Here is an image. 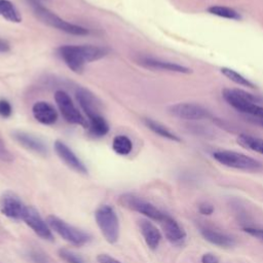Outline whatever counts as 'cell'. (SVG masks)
Instances as JSON below:
<instances>
[{"instance_id":"obj_17","label":"cell","mask_w":263,"mask_h":263,"mask_svg":"<svg viewBox=\"0 0 263 263\" xmlns=\"http://www.w3.org/2000/svg\"><path fill=\"white\" fill-rule=\"evenodd\" d=\"M33 116L34 118L45 125H51L58 120V112L53 108L52 105H50L47 102H37L34 104L32 108Z\"/></svg>"},{"instance_id":"obj_34","label":"cell","mask_w":263,"mask_h":263,"mask_svg":"<svg viewBox=\"0 0 263 263\" xmlns=\"http://www.w3.org/2000/svg\"><path fill=\"white\" fill-rule=\"evenodd\" d=\"M201 263H219V258L214 254L206 253L201 256Z\"/></svg>"},{"instance_id":"obj_29","label":"cell","mask_w":263,"mask_h":263,"mask_svg":"<svg viewBox=\"0 0 263 263\" xmlns=\"http://www.w3.org/2000/svg\"><path fill=\"white\" fill-rule=\"evenodd\" d=\"M12 114V107L10 103L5 99H0V116L8 118Z\"/></svg>"},{"instance_id":"obj_27","label":"cell","mask_w":263,"mask_h":263,"mask_svg":"<svg viewBox=\"0 0 263 263\" xmlns=\"http://www.w3.org/2000/svg\"><path fill=\"white\" fill-rule=\"evenodd\" d=\"M58 255L62 260H64L67 263H85L83 258L80 255H78L74 251L66 249V248L59 249Z\"/></svg>"},{"instance_id":"obj_1","label":"cell","mask_w":263,"mask_h":263,"mask_svg":"<svg viewBox=\"0 0 263 263\" xmlns=\"http://www.w3.org/2000/svg\"><path fill=\"white\" fill-rule=\"evenodd\" d=\"M109 49L97 45H63L58 48V54L75 73H82L84 65L106 57Z\"/></svg>"},{"instance_id":"obj_10","label":"cell","mask_w":263,"mask_h":263,"mask_svg":"<svg viewBox=\"0 0 263 263\" xmlns=\"http://www.w3.org/2000/svg\"><path fill=\"white\" fill-rule=\"evenodd\" d=\"M27 205L13 191L6 190L0 196V212L12 220H23Z\"/></svg>"},{"instance_id":"obj_4","label":"cell","mask_w":263,"mask_h":263,"mask_svg":"<svg viewBox=\"0 0 263 263\" xmlns=\"http://www.w3.org/2000/svg\"><path fill=\"white\" fill-rule=\"evenodd\" d=\"M95 219L105 239L115 243L119 237V220L115 210L109 204H102L96 210Z\"/></svg>"},{"instance_id":"obj_24","label":"cell","mask_w":263,"mask_h":263,"mask_svg":"<svg viewBox=\"0 0 263 263\" xmlns=\"http://www.w3.org/2000/svg\"><path fill=\"white\" fill-rule=\"evenodd\" d=\"M220 72L222 73V75H224L227 79L234 82L235 84L245 86L247 88H256V85L251 80H249L247 77H245L243 75H241L240 73H238L237 71H235L231 68L222 67L220 69Z\"/></svg>"},{"instance_id":"obj_22","label":"cell","mask_w":263,"mask_h":263,"mask_svg":"<svg viewBox=\"0 0 263 263\" xmlns=\"http://www.w3.org/2000/svg\"><path fill=\"white\" fill-rule=\"evenodd\" d=\"M88 129L93 137H104L109 132V125L102 115H98L88 119Z\"/></svg>"},{"instance_id":"obj_14","label":"cell","mask_w":263,"mask_h":263,"mask_svg":"<svg viewBox=\"0 0 263 263\" xmlns=\"http://www.w3.org/2000/svg\"><path fill=\"white\" fill-rule=\"evenodd\" d=\"M76 100L82 109V111L87 115L88 119L95 116L101 115L100 113V101L98 98L88 89L84 87H78L75 92Z\"/></svg>"},{"instance_id":"obj_7","label":"cell","mask_w":263,"mask_h":263,"mask_svg":"<svg viewBox=\"0 0 263 263\" xmlns=\"http://www.w3.org/2000/svg\"><path fill=\"white\" fill-rule=\"evenodd\" d=\"M118 201L123 208H126L134 212H138L145 217L157 222H160L165 216V214L157 209L155 205L133 193H124L120 195Z\"/></svg>"},{"instance_id":"obj_25","label":"cell","mask_w":263,"mask_h":263,"mask_svg":"<svg viewBox=\"0 0 263 263\" xmlns=\"http://www.w3.org/2000/svg\"><path fill=\"white\" fill-rule=\"evenodd\" d=\"M206 11L210 14L219 16V17H223V18H227V20H233V21H239L241 20V15L238 11H236L235 9L228 7V6H222V5H213L210 6Z\"/></svg>"},{"instance_id":"obj_28","label":"cell","mask_w":263,"mask_h":263,"mask_svg":"<svg viewBox=\"0 0 263 263\" xmlns=\"http://www.w3.org/2000/svg\"><path fill=\"white\" fill-rule=\"evenodd\" d=\"M0 160L4 162H11L13 160V155L10 153L6 147L3 140L0 138Z\"/></svg>"},{"instance_id":"obj_23","label":"cell","mask_w":263,"mask_h":263,"mask_svg":"<svg viewBox=\"0 0 263 263\" xmlns=\"http://www.w3.org/2000/svg\"><path fill=\"white\" fill-rule=\"evenodd\" d=\"M0 15L12 23H20L22 21L18 9L9 0H0Z\"/></svg>"},{"instance_id":"obj_32","label":"cell","mask_w":263,"mask_h":263,"mask_svg":"<svg viewBox=\"0 0 263 263\" xmlns=\"http://www.w3.org/2000/svg\"><path fill=\"white\" fill-rule=\"evenodd\" d=\"M30 257L32 259V261L34 263H47V259H46V256L43 254V253H40V252H32L30 254Z\"/></svg>"},{"instance_id":"obj_6","label":"cell","mask_w":263,"mask_h":263,"mask_svg":"<svg viewBox=\"0 0 263 263\" xmlns=\"http://www.w3.org/2000/svg\"><path fill=\"white\" fill-rule=\"evenodd\" d=\"M213 157L219 163L231 168L242 171H258L262 168V163L259 160L232 150H217L213 153Z\"/></svg>"},{"instance_id":"obj_35","label":"cell","mask_w":263,"mask_h":263,"mask_svg":"<svg viewBox=\"0 0 263 263\" xmlns=\"http://www.w3.org/2000/svg\"><path fill=\"white\" fill-rule=\"evenodd\" d=\"M9 49H10L9 43H8L6 40L0 38V52H1V53H4V52L9 51Z\"/></svg>"},{"instance_id":"obj_31","label":"cell","mask_w":263,"mask_h":263,"mask_svg":"<svg viewBox=\"0 0 263 263\" xmlns=\"http://www.w3.org/2000/svg\"><path fill=\"white\" fill-rule=\"evenodd\" d=\"M215 209L214 205L209 203V202H200L198 204V212L202 215H212L214 213Z\"/></svg>"},{"instance_id":"obj_30","label":"cell","mask_w":263,"mask_h":263,"mask_svg":"<svg viewBox=\"0 0 263 263\" xmlns=\"http://www.w3.org/2000/svg\"><path fill=\"white\" fill-rule=\"evenodd\" d=\"M243 231L254 237H256L257 239L263 241V229L261 228H253V227H246L243 228Z\"/></svg>"},{"instance_id":"obj_36","label":"cell","mask_w":263,"mask_h":263,"mask_svg":"<svg viewBox=\"0 0 263 263\" xmlns=\"http://www.w3.org/2000/svg\"><path fill=\"white\" fill-rule=\"evenodd\" d=\"M248 118H249V121H251L252 123L263 127V118H252V117H248Z\"/></svg>"},{"instance_id":"obj_26","label":"cell","mask_w":263,"mask_h":263,"mask_svg":"<svg viewBox=\"0 0 263 263\" xmlns=\"http://www.w3.org/2000/svg\"><path fill=\"white\" fill-rule=\"evenodd\" d=\"M112 149L119 155H127L133 150V142L125 135H118L113 139Z\"/></svg>"},{"instance_id":"obj_8","label":"cell","mask_w":263,"mask_h":263,"mask_svg":"<svg viewBox=\"0 0 263 263\" xmlns=\"http://www.w3.org/2000/svg\"><path fill=\"white\" fill-rule=\"evenodd\" d=\"M168 113L179 119L187 121H197L210 116V111L196 103L182 102L171 105L167 108Z\"/></svg>"},{"instance_id":"obj_18","label":"cell","mask_w":263,"mask_h":263,"mask_svg":"<svg viewBox=\"0 0 263 263\" xmlns=\"http://www.w3.org/2000/svg\"><path fill=\"white\" fill-rule=\"evenodd\" d=\"M139 229L140 232L146 242V245L151 250L157 249L159 246V242L161 240V233L158 230V228L149 220L143 219L139 221Z\"/></svg>"},{"instance_id":"obj_20","label":"cell","mask_w":263,"mask_h":263,"mask_svg":"<svg viewBox=\"0 0 263 263\" xmlns=\"http://www.w3.org/2000/svg\"><path fill=\"white\" fill-rule=\"evenodd\" d=\"M144 124L154 134L158 135L159 137H162L164 139L174 141V142H181V139L173 133L171 129H168L165 125L159 123L158 121L152 119V118H144Z\"/></svg>"},{"instance_id":"obj_33","label":"cell","mask_w":263,"mask_h":263,"mask_svg":"<svg viewBox=\"0 0 263 263\" xmlns=\"http://www.w3.org/2000/svg\"><path fill=\"white\" fill-rule=\"evenodd\" d=\"M97 260L99 263H122L117 259L111 257L108 254H100L97 256Z\"/></svg>"},{"instance_id":"obj_5","label":"cell","mask_w":263,"mask_h":263,"mask_svg":"<svg viewBox=\"0 0 263 263\" xmlns=\"http://www.w3.org/2000/svg\"><path fill=\"white\" fill-rule=\"evenodd\" d=\"M46 222L51 230H53L63 239L73 246L81 247L83 245H86L91 238L87 232L67 223L66 221L54 215H49L46 218Z\"/></svg>"},{"instance_id":"obj_19","label":"cell","mask_w":263,"mask_h":263,"mask_svg":"<svg viewBox=\"0 0 263 263\" xmlns=\"http://www.w3.org/2000/svg\"><path fill=\"white\" fill-rule=\"evenodd\" d=\"M200 233L205 240H208L209 242L216 245L218 247L229 248L234 245V239L231 236H229L223 232L214 230L212 228H206V227L201 228Z\"/></svg>"},{"instance_id":"obj_3","label":"cell","mask_w":263,"mask_h":263,"mask_svg":"<svg viewBox=\"0 0 263 263\" xmlns=\"http://www.w3.org/2000/svg\"><path fill=\"white\" fill-rule=\"evenodd\" d=\"M30 5L32 6L33 12L37 16V18H39L42 23H44L45 25H47L51 28L58 29V30L63 31L68 34L78 35V36L87 35L89 33L88 29L81 27L79 25L71 24V23L61 18L55 13L50 11L48 8L44 7L39 1L30 0Z\"/></svg>"},{"instance_id":"obj_21","label":"cell","mask_w":263,"mask_h":263,"mask_svg":"<svg viewBox=\"0 0 263 263\" xmlns=\"http://www.w3.org/2000/svg\"><path fill=\"white\" fill-rule=\"evenodd\" d=\"M236 141L240 146L263 155V139L262 138H258V137L247 135V134H240L238 135Z\"/></svg>"},{"instance_id":"obj_12","label":"cell","mask_w":263,"mask_h":263,"mask_svg":"<svg viewBox=\"0 0 263 263\" xmlns=\"http://www.w3.org/2000/svg\"><path fill=\"white\" fill-rule=\"evenodd\" d=\"M137 63L145 68L152 69V70L167 71V72H175V73H181V74L192 73V69L189 67H186L181 64L168 62V61L159 60V59H156L153 57H147V55L138 57Z\"/></svg>"},{"instance_id":"obj_15","label":"cell","mask_w":263,"mask_h":263,"mask_svg":"<svg viewBox=\"0 0 263 263\" xmlns=\"http://www.w3.org/2000/svg\"><path fill=\"white\" fill-rule=\"evenodd\" d=\"M159 223L161 224L163 233L170 242L178 245L185 239L186 232L180 226V224L171 216L165 214V216Z\"/></svg>"},{"instance_id":"obj_2","label":"cell","mask_w":263,"mask_h":263,"mask_svg":"<svg viewBox=\"0 0 263 263\" xmlns=\"http://www.w3.org/2000/svg\"><path fill=\"white\" fill-rule=\"evenodd\" d=\"M222 98L237 112L252 118H263V96L238 88H224Z\"/></svg>"},{"instance_id":"obj_11","label":"cell","mask_w":263,"mask_h":263,"mask_svg":"<svg viewBox=\"0 0 263 263\" xmlns=\"http://www.w3.org/2000/svg\"><path fill=\"white\" fill-rule=\"evenodd\" d=\"M23 221L41 238L49 241L53 240V235L49 225L35 208L27 205L23 216Z\"/></svg>"},{"instance_id":"obj_9","label":"cell","mask_w":263,"mask_h":263,"mask_svg":"<svg viewBox=\"0 0 263 263\" xmlns=\"http://www.w3.org/2000/svg\"><path fill=\"white\" fill-rule=\"evenodd\" d=\"M54 100L59 107V110L61 111L66 121H68L69 123L81 125L85 128L88 127V122L75 107L73 101L67 92L63 90H57L54 93Z\"/></svg>"},{"instance_id":"obj_16","label":"cell","mask_w":263,"mask_h":263,"mask_svg":"<svg viewBox=\"0 0 263 263\" xmlns=\"http://www.w3.org/2000/svg\"><path fill=\"white\" fill-rule=\"evenodd\" d=\"M12 138L27 150L33 151V152L41 154V155H45L47 153L46 145L40 139H38L28 133L20 132V130L13 132Z\"/></svg>"},{"instance_id":"obj_13","label":"cell","mask_w":263,"mask_h":263,"mask_svg":"<svg viewBox=\"0 0 263 263\" xmlns=\"http://www.w3.org/2000/svg\"><path fill=\"white\" fill-rule=\"evenodd\" d=\"M54 151L57 155L73 171L79 174H87V168L85 164L80 160V158L68 147L64 142L57 140L54 142Z\"/></svg>"}]
</instances>
